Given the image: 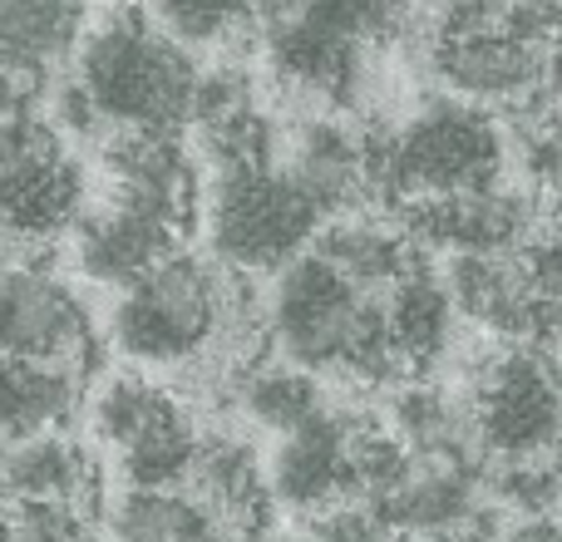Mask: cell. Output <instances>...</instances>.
Listing matches in <instances>:
<instances>
[{
    "label": "cell",
    "mask_w": 562,
    "mask_h": 542,
    "mask_svg": "<svg viewBox=\"0 0 562 542\" xmlns=\"http://www.w3.org/2000/svg\"><path fill=\"white\" fill-rule=\"evenodd\" d=\"M94 310L45 262H0V355L89 375L94 365Z\"/></svg>",
    "instance_id": "obj_9"
},
{
    "label": "cell",
    "mask_w": 562,
    "mask_h": 542,
    "mask_svg": "<svg viewBox=\"0 0 562 542\" xmlns=\"http://www.w3.org/2000/svg\"><path fill=\"white\" fill-rule=\"evenodd\" d=\"M356 425L350 409H321L291 434H277V449L267 459V494L272 504H286L296 513H321V508L356 498Z\"/></svg>",
    "instance_id": "obj_12"
},
{
    "label": "cell",
    "mask_w": 562,
    "mask_h": 542,
    "mask_svg": "<svg viewBox=\"0 0 562 542\" xmlns=\"http://www.w3.org/2000/svg\"><path fill=\"white\" fill-rule=\"evenodd\" d=\"M311 542H409L380 518L370 498H340V504L311 513Z\"/></svg>",
    "instance_id": "obj_27"
},
{
    "label": "cell",
    "mask_w": 562,
    "mask_h": 542,
    "mask_svg": "<svg viewBox=\"0 0 562 542\" xmlns=\"http://www.w3.org/2000/svg\"><path fill=\"white\" fill-rule=\"evenodd\" d=\"M233 405L252 425L272 429V434H291L296 425H306L311 415L326 409V395H321V380L306 370L286 365V360H257L237 375Z\"/></svg>",
    "instance_id": "obj_23"
},
{
    "label": "cell",
    "mask_w": 562,
    "mask_h": 542,
    "mask_svg": "<svg viewBox=\"0 0 562 542\" xmlns=\"http://www.w3.org/2000/svg\"><path fill=\"white\" fill-rule=\"evenodd\" d=\"M321 223L326 217L316 213V203L277 163L207 173V193H203L207 257L223 262L227 271H237V276H252V271L277 276L286 262L311 252Z\"/></svg>",
    "instance_id": "obj_6"
},
{
    "label": "cell",
    "mask_w": 562,
    "mask_h": 542,
    "mask_svg": "<svg viewBox=\"0 0 562 542\" xmlns=\"http://www.w3.org/2000/svg\"><path fill=\"white\" fill-rule=\"evenodd\" d=\"M252 542H296V538H281V533H257Z\"/></svg>",
    "instance_id": "obj_32"
},
{
    "label": "cell",
    "mask_w": 562,
    "mask_h": 542,
    "mask_svg": "<svg viewBox=\"0 0 562 542\" xmlns=\"http://www.w3.org/2000/svg\"><path fill=\"white\" fill-rule=\"evenodd\" d=\"M415 65L479 109L538 114L562 65V5L553 0H429L400 35Z\"/></svg>",
    "instance_id": "obj_1"
},
{
    "label": "cell",
    "mask_w": 562,
    "mask_h": 542,
    "mask_svg": "<svg viewBox=\"0 0 562 542\" xmlns=\"http://www.w3.org/2000/svg\"><path fill=\"white\" fill-rule=\"evenodd\" d=\"M400 538H445L464 528L479 508L488 504L484 494V468L469 464H445V459H419L409 454V468L400 474L395 488L370 498Z\"/></svg>",
    "instance_id": "obj_14"
},
{
    "label": "cell",
    "mask_w": 562,
    "mask_h": 542,
    "mask_svg": "<svg viewBox=\"0 0 562 542\" xmlns=\"http://www.w3.org/2000/svg\"><path fill=\"white\" fill-rule=\"evenodd\" d=\"M144 10L183 49H223L262 25V0H144Z\"/></svg>",
    "instance_id": "obj_24"
},
{
    "label": "cell",
    "mask_w": 562,
    "mask_h": 542,
    "mask_svg": "<svg viewBox=\"0 0 562 542\" xmlns=\"http://www.w3.org/2000/svg\"><path fill=\"white\" fill-rule=\"evenodd\" d=\"M79 405H85V375L0 355V444L69 429Z\"/></svg>",
    "instance_id": "obj_21"
},
{
    "label": "cell",
    "mask_w": 562,
    "mask_h": 542,
    "mask_svg": "<svg viewBox=\"0 0 562 542\" xmlns=\"http://www.w3.org/2000/svg\"><path fill=\"white\" fill-rule=\"evenodd\" d=\"M277 168L316 203L326 223L340 213H360V203L370 197L366 128L336 114H306L281 124Z\"/></svg>",
    "instance_id": "obj_13"
},
{
    "label": "cell",
    "mask_w": 562,
    "mask_h": 542,
    "mask_svg": "<svg viewBox=\"0 0 562 542\" xmlns=\"http://www.w3.org/2000/svg\"><path fill=\"white\" fill-rule=\"evenodd\" d=\"M183 488L233 533V542H252L257 533H267L272 494H267L262 459L252 454L247 439L203 429V444H198L193 474H188Z\"/></svg>",
    "instance_id": "obj_16"
},
{
    "label": "cell",
    "mask_w": 562,
    "mask_h": 542,
    "mask_svg": "<svg viewBox=\"0 0 562 542\" xmlns=\"http://www.w3.org/2000/svg\"><path fill=\"white\" fill-rule=\"evenodd\" d=\"M272 355L306 375L366 380V385H409L390 346L385 291H360L316 252H301L272 276L262 301Z\"/></svg>",
    "instance_id": "obj_2"
},
{
    "label": "cell",
    "mask_w": 562,
    "mask_h": 542,
    "mask_svg": "<svg viewBox=\"0 0 562 542\" xmlns=\"http://www.w3.org/2000/svg\"><path fill=\"white\" fill-rule=\"evenodd\" d=\"M0 10H15V15H69L85 20L89 0H0Z\"/></svg>",
    "instance_id": "obj_31"
},
{
    "label": "cell",
    "mask_w": 562,
    "mask_h": 542,
    "mask_svg": "<svg viewBox=\"0 0 562 542\" xmlns=\"http://www.w3.org/2000/svg\"><path fill=\"white\" fill-rule=\"evenodd\" d=\"M454 301H449L445 281L429 262L395 281L385 291V320H390V346H395L405 380H419L429 365H439L454 340Z\"/></svg>",
    "instance_id": "obj_20"
},
{
    "label": "cell",
    "mask_w": 562,
    "mask_h": 542,
    "mask_svg": "<svg viewBox=\"0 0 562 542\" xmlns=\"http://www.w3.org/2000/svg\"><path fill=\"white\" fill-rule=\"evenodd\" d=\"M286 5L306 25L326 30V35L360 45V49L400 39L409 30V15H415V0H286Z\"/></svg>",
    "instance_id": "obj_25"
},
{
    "label": "cell",
    "mask_w": 562,
    "mask_h": 542,
    "mask_svg": "<svg viewBox=\"0 0 562 542\" xmlns=\"http://www.w3.org/2000/svg\"><path fill=\"white\" fill-rule=\"evenodd\" d=\"M553 5H562V0H553Z\"/></svg>",
    "instance_id": "obj_35"
},
{
    "label": "cell",
    "mask_w": 562,
    "mask_h": 542,
    "mask_svg": "<svg viewBox=\"0 0 562 542\" xmlns=\"http://www.w3.org/2000/svg\"><path fill=\"white\" fill-rule=\"evenodd\" d=\"M203 65L193 49L154 25L144 5H114L79 35L75 84L94 99L109 128H168L193 124V94Z\"/></svg>",
    "instance_id": "obj_4"
},
{
    "label": "cell",
    "mask_w": 562,
    "mask_h": 542,
    "mask_svg": "<svg viewBox=\"0 0 562 542\" xmlns=\"http://www.w3.org/2000/svg\"><path fill=\"white\" fill-rule=\"evenodd\" d=\"M85 542H99V538H94V533H89V538H85Z\"/></svg>",
    "instance_id": "obj_34"
},
{
    "label": "cell",
    "mask_w": 562,
    "mask_h": 542,
    "mask_svg": "<svg viewBox=\"0 0 562 542\" xmlns=\"http://www.w3.org/2000/svg\"><path fill=\"white\" fill-rule=\"evenodd\" d=\"M109 542H233L188 488H124L109 504Z\"/></svg>",
    "instance_id": "obj_22"
},
{
    "label": "cell",
    "mask_w": 562,
    "mask_h": 542,
    "mask_svg": "<svg viewBox=\"0 0 562 542\" xmlns=\"http://www.w3.org/2000/svg\"><path fill=\"white\" fill-rule=\"evenodd\" d=\"M188 223H193V213H183V207L104 183V197L89 203L79 223L69 227V262L85 281L124 291L168 252H178V237Z\"/></svg>",
    "instance_id": "obj_10"
},
{
    "label": "cell",
    "mask_w": 562,
    "mask_h": 542,
    "mask_svg": "<svg viewBox=\"0 0 562 542\" xmlns=\"http://www.w3.org/2000/svg\"><path fill=\"white\" fill-rule=\"evenodd\" d=\"M45 94H49V79L10 75V69H0V118H5V114H30V109H45Z\"/></svg>",
    "instance_id": "obj_30"
},
{
    "label": "cell",
    "mask_w": 562,
    "mask_h": 542,
    "mask_svg": "<svg viewBox=\"0 0 562 542\" xmlns=\"http://www.w3.org/2000/svg\"><path fill=\"white\" fill-rule=\"evenodd\" d=\"M311 252L326 267H336L360 291H390L405 271L429 262V252L395 223V217H370V213H340L321 223Z\"/></svg>",
    "instance_id": "obj_19"
},
{
    "label": "cell",
    "mask_w": 562,
    "mask_h": 542,
    "mask_svg": "<svg viewBox=\"0 0 562 542\" xmlns=\"http://www.w3.org/2000/svg\"><path fill=\"white\" fill-rule=\"evenodd\" d=\"M464 399L474 409L484 464H543L562 449V370L533 346L479 360Z\"/></svg>",
    "instance_id": "obj_8"
},
{
    "label": "cell",
    "mask_w": 562,
    "mask_h": 542,
    "mask_svg": "<svg viewBox=\"0 0 562 542\" xmlns=\"http://www.w3.org/2000/svg\"><path fill=\"white\" fill-rule=\"evenodd\" d=\"M0 464H5V444H0ZM0 498H5V488H0Z\"/></svg>",
    "instance_id": "obj_33"
},
{
    "label": "cell",
    "mask_w": 562,
    "mask_h": 542,
    "mask_svg": "<svg viewBox=\"0 0 562 542\" xmlns=\"http://www.w3.org/2000/svg\"><path fill=\"white\" fill-rule=\"evenodd\" d=\"M366 168L370 193L390 197V207L479 193L504 183L508 134L488 109L445 94L395 128H366Z\"/></svg>",
    "instance_id": "obj_5"
},
{
    "label": "cell",
    "mask_w": 562,
    "mask_h": 542,
    "mask_svg": "<svg viewBox=\"0 0 562 542\" xmlns=\"http://www.w3.org/2000/svg\"><path fill=\"white\" fill-rule=\"evenodd\" d=\"M59 148H65V138L55 134V124L45 118V109L0 118V173H15V168L59 154Z\"/></svg>",
    "instance_id": "obj_29"
},
{
    "label": "cell",
    "mask_w": 562,
    "mask_h": 542,
    "mask_svg": "<svg viewBox=\"0 0 562 542\" xmlns=\"http://www.w3.org/2000/svg\"><path fill=\"white\" fill-rule=\"evenodd\" d=\"M395 223L425 252H524L543 233V203L524 183H494L479 193L429 197V203L395 207Z\"/></svg>",
    "instance_id": "obj_11"
},
{
    "label": "cell",
    "mask_w": 562,
    "mask_h": 542,
    "mask_svg": "<svg viewBox=\"0 0 562 542\" xmlns=\"http://www.w3.org/2000/svg\"><path fill=\"white\" fill-rule=\"evenodd\" d=\"M99 168L109 188L144 193L158 203H173L183 213H198V163L188 154L183 134L168 128H109L99 138Z\"/></svg>",
    "instance_id": "obj_18"
},
{
    "label": "cell",
    "mask_w": 562,
    "mask_h": 542,
    "mask_svg": "<svg viewBox=\"0 0 562 542\" xmlns=\"http://www.w3.org/2000/svg\"><path fill=\"white\" fill-rule=\"evenodd\" d=\"M247 109H257V84L247 69L217 65V69H203V75H198V94H193V124L198 128L223 124V118L247 114Z\"/></svg>",
    "instance_id": "obj_28"
},
{
    "label": "cell",
    "mask_w": 562,
    "mask_h": 542,
    "mask_svg": "<svg viewBox=\"0 0 562 542\" xmlns=\"http://www.w3.org/2000/svg\"><path fill=\"white\" fill-rule=\"evenodd\" d=\"M89 533V513L79 508L0 498V542H85Z\"/></svg>",
    "instance_id": "obj_26"
},
{
    "label": "cell",
    "mask_w": 562,
    "mask_h": 542,
    "mask_svg": "<svg viewBox=\"0 0 562 542\" xmlns=\"http://www.w3.org/2000/svg\"><path fill=\"white\" fill-rule=\"evenodd\" d=\"M0 488H5V498H20V504H65L79 508V513H94L99 494H104L89 444H79L65 429L5 444Z\"/></svg>",
    "instance_id": "obj_17"
},
{
    "label": "cell",
    "mask_w": 562,
    "mask_h": 542,
    "mask_svg": "<svg viewBox=\"0 0 562 542\" xmlns=\"http://www.w3.org/2000/svg\"><path fill=\"white\" fill-rule=\"evenodd\" d=\"M89 207V178L69 148L35 163L0 173V227L15 247H40L69 237L79 213Z\"/></svg>",
    "instance_id": "obj_15"
},
{
    "label": "cell",
    "mask_w": 562,
    "mask_h": 542,
    "mask_svg": "<svg viewBox=\"0 0 562 542\" xmlns=\"http://www.w3.org/2000/svg\"><path fill=\"white\" fill-rule=\"evenodd\" d=\"M252 306L243 301V276L213 257L168 252L154 271L128 281L109 306V346L138 370H193L217 355L237 316Z\"/></svg>",
    "instance_id": "obj_3"
},
{
    "label": "cell",
    "mask_w": 562,
    "mask_h": 542,
    "mask_svg": "<svg viewBox=\"0 0 562 542\" xmlns=\"http://www.w3.org/2000/svg\"><path fill=\"white\" fill-rule=\"evenodd\" d=\"M89 429L114 454L124 488H183L193 474L203 425L168 385L124 370L89 399Z\"/></svg>",
    "instance_id": "obj_7"
}]
</instances>
